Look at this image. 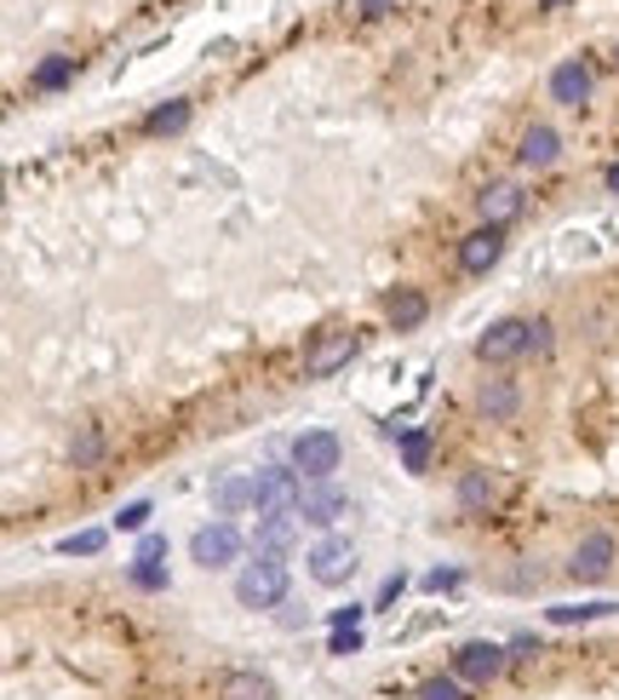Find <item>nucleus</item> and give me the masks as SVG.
<instances>
[{
	"label": "nucleus",
	"instance_id": "2f4dec72",
	"mask_svg": "<svg viewBox=\"0 0 619 700\" xmlns=\"http://www.w3.org/2000/svg\"><path fill=\"white\" fill-rule=\"evenodd\" d=\"M362 649V626H350V632H333V644H327V654H356Z\"/></svg>",
	"mask_w": 619,
	"mask_h": 700
},
{
	"label": "nucleus",
	"instance_id": "72a5a7b5",
	"mask_svg": "<svg viewBox=\"0 0 619 700\" xmlns=\"http://www.w3.org/2000/svg\"><path fill=\"white\" fill-rule=\"evenodd\" d=\"M362 603H345V609H333V632H350V626H362Z\"/></svg>",
	"mask_w": 619,
	"mask_h": 700
},
{
	"label": "nucleus",
	"instance_id": "f704fd0d",
	"mask_svg": "<svg viewBox=\"0 0 619 700\" xmlns=\"http://www.w3.org/2000/svg\"><path fill=\"white\" fill-rule=\"evenodd\" d=\"M528 351H551V322H533V339H528Z\"/></svg>",
	"mask_w": 619,
	"mask_h": 700
},
{
	"label": "nucleus",
	"instance_id": "39448f33",
	"mask_svg": "<svg viewBox=\"0 0 619 700\" xmlns=\"http://www.w3.org/2000/svg\"><path fill=\"white\" fill-rule=\"evenodd\" d=\"M305 563H310L315 586H345V580L356 574V546L345 534H327V539H315V546H310Z\"/></svg>",
	"mask_w": 619,
	"mask_h": 700
},
{
	"label": "nucleus",
	"instance_id": "7c9ffc66",
	"mask_svg": "<svg viewBox=\"0 0 619 700\" xmlns=\"http://www.w3.org/2000/svg\"><path fill=\"white\" fill-rule=\"evenodd\" d=\"M162 557H167V539H162V534H144V539H138V557H132V563H162Z\"/></svg>",
	"mask_w": 619,
	"mask_h": 700
},
{
	"label": "nucleus",
	"instance_id": "393cba45",
	"mask_svg": "<svg viewBox=\"0 0 619 700\" xmlns=\"http://www.w3.org/2000/svg\"><path fill=\"white\" fill-rule=\"evenodd\" d=\"M418 700H470V695H465V684L448 672V677H425V684H418Z\"/></svg>",
	"mask_w": 619,
	"mask_h": 700
},
{
	"label": "nucleus",
	"instance_id": "dca6fc26",
	"mask_svg": "<svg viewBox=\"0 0 619 700\" xmlns=\"http://www.w3.org/2000/svg\"><path fill=\"white\" fill-rule=\"evenodd\" d=\"M212 511H218V517H235V511H258V476H247V471L224 476V483L212 488Z\"/></svg>",
	"mask_w": 619,
	"mask_h": 700
},
{
	"label": "nucleus",
	"instance_id": "a211bd4d",
	"mask_svg": "<svg viewBox=\"0 0 619 700\" xmlns=\"http://www.w3.org/2000/svg\"><path fill=\"white\" fill-rule=\"evenodd\" d=\"M476 408H482V419L499 425V419H511L516 408H523V391H516L511 379H488V385L476 391Z\"/></svg>",
	"mask_w": 619,
	"mask_h": 700
},
{
	"label": "nucleus",
	"instance_id": "2eb2a0df",
	"mask_svg": "<svg viewBox=\"0 0 619 700\" xmlns=\"http://www.w3.org/2000/svg\"><path fill=\"white\" fill-rule=\"evenodd\" d=\"M556 155H563V138H556V127L551 122H533L528 132H523V144H516V162H523V167H551L556 162Z\"/></svg>",
	"mask_w": 619,
	"mask_h": 700
},
{
	"label": "nucleus",
	"instance_id": "f03ea898",
	"mask_svg": "<svg viewBox=\"0 0 619 700\" xmlns=\"http://www.w3.org/2000/svg\"><path fill=\"white\" fill-rule=\"evenodd\" d=\"M338 459H345L338 431H305V436L293 443V471L305 476V483H333Z\"/></svg>",
	"mask_w": 619,
	"mask_h": 700
},
{
	"label": "nucleus",
	"instance_id": "58836bf2",
	"mask_svg": "<svg viewBox=\"0 0 619 700\" xmlns=\"http://www.w3.org/2000/svg\"><path fill=\"white\" fill-rule=\"evenodd\" d=\"M539 7H545V12H556V7H563V0H539Z\"/></svg>",
	"mask_w": 619,
	"mask_h": 700
},
{
	"label": "nucleus",
	"instance_id": "6e6552de",
	"mask_svg": "<svg viewBox=\"0 0 619 700\" xmlns=\"http://www.w3.org/2000/svg\"><path fill=\"white\" fill-rule=\"evenodd\" d=\"M190 557L202 569H230L235 557H242V534H235V523H207V529H195V539H190Z\"/></svg>",
	"mask_w": 619,
	"mask_h": 700
},
{
	"label": "nucleus",
	"instance_id": "20e7f679",
	"mask_svg": "<svg viewBox=\"0 0 619 700\" xmlns=\"http://www.w3.org/2000/svg\"><path fill=\"white\" fill-rule=\"evenodd\" d=\"M350 511H356V499L333 483H305V494H298V523H310V529H338Z\"/></svg>",
	"mask_w": 619,
	"mask_h": 700
},
{
	"label": "nucleus",
	"instance_id": "f3484780",
	"mask_svg": "<svg viewBox=\"0 0 619 700\" xmlns=\"http://www.w3.org/2000/svg\"><path fill=\"white\" fill-rule=\"evenodd\" d=\"M385 316H390L396 333H413L430 316V298L418 293V288H396V293H385Z\"/></svg>",
	"mask_w": 619,
	"mask_h": 700
},
{
	"label": "nucleus",
	"instance_id": "5701e85b",
	"mask_svg": "<svg viewBox=\"0 0 619 700\" xmlns=\"http://www.w3.org/2000/svg\"><path fill=\"white\" fill-rule=\"evenodd\" d=\"M603 614H619V603H556L551 626H579V620H603Z\"/></svg>",
	"mask_w": 619,
	"mask_h": 700
},
{
	"label": "nucleus",
	"instance_id": "c9c22d12",
	"mask_svg": "<svg viewBox=\"0 0 619 700\" xmlns=\"http://www.w3.org/2000/svg\"><path fill=\"white\" fill-rule=\"evenodd\" d=\"M533 654H539L533 637H516V644H511V660H533Z\"/></svg>",
	"mask_w": 619,
	"mask_h": 700
},
{
	"label": "nucleus",
	"instance_id": "b1692460",
	"mask_svg": "<svg viewBox=\"0 0 619 700\" xmlns=\"http://www.w3.org/2000/svg\"><path fill=\"white\" fill-rule=\"evenodd\" d=\"M396 443H402V466H408V471H425V459H430V431H402Z\"/></svg>",
	"mask_w": 619,
	"mask_h": 700
},
{
	"label": "nucleus",
	"instance_id": "cd10ccee",
	"mask_svg": "<svg viewBox=\"0 0 619 700\" xmlns=\"http://www.w3.org/2000/svg\"><path fill=\"white\" fill-rule=\"evenodd\" d=\"M144 523H150V499H132V506L115 511V529H127V534H138Z\"/></svg>",
	"mask_w": 619,
	"mask_h": 700
},
{
	"label": "nucleus",
	"instance_id": "aec40b11",
	"mask_svg": "<svg viewBox=\"0 0 619 700\" xmlns=\"http://www.w3.org/2000/svg\"><path fill=\"white\" fill-rule=\"evenodd\" d=\"M493 506V476L482 471V466H470L465 476H459V511H488Z\"/></svg>",
	"mask_w": 619,
	"mask_h": 700
},
{
	"label": "nucleus",
	"instance_id": "f8f14e48",
	"mask_svg": "<svg viewBox=\"0 0 619 700\" xmlns=\"http://www.w3.org/2000/svg\"><path fill=\"white\" fill-rule=\"evenodd\" d=\"M523 207H528V195H523V184H511V178H499V184H488L482 195H476V213H482V225H499V230H505Z\"/></svg>",
	"mask_w": 619,
	"mask_h": 700
},
{
	"label": "nucleus",
	"instance_id": "1a4fd4ad",
	"mask_svg": "<svg viewBox=\"0 0 619 700\" xmlns=\"http://www.w3.org/2000/svg\"><path fill=\"white\" fill-rule=\"evenodd\" d=\"M528 339H533V322L505 316V322H493L482 339H476V356H482V362H516V356L528 351Z\"/></svg>",
	"mask_w": 619,
	"mask_h": 700
},
{
	"label": "nucleus",
	"instance_id": "c756f323",
	"mask_svg": "<svg viewBox=\"0 0 619 700\" xmlns=\"http://www.w3.org/2000/svg\"><path fill=\"white\" fill-rule=\"evenodd\" d=\"M69 454H75V466H92V459L104 454V436H98V431H81V443H75Z\"/></svg>",
	"mask_w": 619,
	"mask_h": 700
},
{
	"label": "nucleus",
	"instance_id": "6ab92c4d",
	"mask_svg": "<svg viewBox=\"0 0 619 700\" xmlns=\"http://www.w3.org/2000/svg\"><path fill=\"white\" fill-rule=\"evenodd\" d=\"M184 127H190V98H167L162 110L144 115V132L150 138H172V132H184Z\"/></svg>",
	"mask_w": 619,
	"mask_h": 700
},
{
	"label": "nucleus",
	"instance_id": "bb28decb",
	"mask_svg": "<svg viewBox=\"0 0 619 700\" xmlns=\"http://www.w3.org/2000/svg\"><path fill=\"white\" fill-rule=\"evenodd\" d=\"M127 574H132L138 591H167V569H162V563H132Z\"/></svg>",
	"mask_w": 619,
	"mask_h": 700
},
{
	"label": "nucleus",
	"instance_id": "412c9836",
	"mask_svg": "<svg viewBox=\"0 0 619 700\" xmlns=\"http://www.w3.org/2000/svg\"><path fill=\"white\" fill-rule=\"evenodd\" d=\"M224 700H275V684L265 672H230L224 677Z\"/></svg>",
	"mask_w": 619,
	"mask_h": 700
},
{
	"label": "nucleus",
	"instance_id": "473e14b6",
	"mask_svg": "<svg viewBox=\"0 0 619 700\" xmlns=\"http://www.w3.org/2000/svg\"><path fill=\"white\" fill-rule=\"evenodd\" d=\"M459 569H436V574H425V591H459Z\"/></svg>",
	"mask_w": 619,
	"mask_h": 700
},
{
	"label": "nucleus",
	"instance_id": "e433bc0d",
	"mask_svg": "<svg viewBox=\"0 0 619 700\" xmlns=\"http://www.w3.org/2000/svg\"><path fill=\"white\" fill-rule=\"evenodd\" d=\"M385 7L390 0H362V17H385Z\"/></svg>",
	"mask_w": 619,
	"mask_h": 700
},
{
	"label": "nucleus",
	"instance_id": "9b49d317",
	"mask_svg": "<svg viewBox=\"0 0 619 700\" xmlns=\"http://www.w3.org/2000/svg\"><path fill=\"white\" fill-rule=\"evenodd\" d=\"M499 253H505V230H499V225H476L465 242H459V270H465V276H488L499 265Z\"/></svg>",
	"mask_w": 619,
	"mask_h": 700
},
{
	"label": "nucleus",
	"instance_id": "ddd939ff",
	"mask_svg": "<svg viewBox=\"0 0 619 700\" xmlns=\"http://www.w3.org/2000/svg\"><path fill=\"white\" fill-rule=\"evenodd\" d=\"M551 98H556V104H568V110L591 104V64H585V58H563V64L551 69Z\"/></svg>",
	"mask_w": 619,
	"mask_h": 700
},
{
	"label": "nucleus",
	"instance_id": "4468645a",
	"mask_svg": "<svg viewBox=\"0 0 619 700\" xmlns=\"http://www.w3.org/2000/svg\"><path fill=\"white\" fill-rule=\"evenodd\" d=\"M298 511H258V529H253V546L258 551H287L298 539Z\"/></svg>",
	"mask_w": 619,
	"mask_h": 700
},
{
	"label": "nucleus",
	"instance_id": "c85d7f7f",
	"mask_svg": "<svg viewBox=\"0 0 619 700\" xmlns=\"http://www.w3.org/2000/svg\"><path fill=\"white\" fill-rule=\"evenodd\" d=\"M402 591H408V574H402V569H396V574H385V586H378L373 609H390V603H396V597H402Z\"/></svg>",
	"mask_w": 619,
	"mask_h": 700
},
{
	"label": "nucleus",
	"instance_id": "a878e982",
	"mask_svg": "<svg viewBox=\"0 0 619 700\" xmlns=\"http://www.w3.org/2000/svg\"><path fill=\"white\" fill-rule=\"evenodd\" d=\"M57 551H64V557H98V551H104V529H81V534H69Z\"/></svg>",
	"mask_w": 619,
	"mask_h": 700
},
{
	"label": "nucleus",
	"instance_id": "0eeeda50",
	"mask_svg": "<svg viewBox=\"0 0 619 700\" xmlns=\"http://www.w3.org/2000/svg\"><path fill=\"white\" fill-rule=\"evenodd\" d=\"M614 557H619V546H614V534H585L573 546V557H568V574L579 580V586H596V580H608L614 574Z\"/></svg>",
	"mask_w": 619,
	"mask_h": 700
},
{
	"label": "nucleus",
	"instance_id": "9d476101",
	"mask_svg": "<svg viewBox=\"0 0 619 700\" xmlns=\"http://www.w3.org/2000/svg\"><path fill=\"white\" fill-rule=\"evenodd\" d=\"M253 476H258V511H298L305 476L293 466H270V471H253Z\"/></svg>",
	"mask_w": 619,
	"mask_h": 700
},
{
	"label": "nucleus",
	"instance_id": "423d86ee",
	"mask_svg": "<svg viewBox=\"0 0 619 700\" xmlns=\"http://www.w3.org/2000/svg\"><path fill=\"white\" fill-rule=\"evenodd\" d=\"M356 351H362V333H322L315 345L305 351V379H333L338 368L356 362Z\"/></svg>",
	"mask_w": 619,
	"mask_h": 700
},
{
	"label": "nucleus",
	"instance_id": "4c0bfd02",
	"mask_svg": "<svg viewBox=\"0 0 619 700\" xmlns=\"http://www.w3.org/2000/svg\"><path fill=\"white\" fill-rule=\"evenodd\" d=\"M603 184H608V190H614V195H619V162H614V167H608V173H603Z\"/></svg>",
	"mask_w": 619,
	"mask_h": 700
},
{
	"label": "nucleus",
	"instance_id": "f257e3e1",
	"mask_svg": "<svg viewBox=\"0 0 619 700\" xmlns=\"http://www.w3.org/2000/svg\"><path fill=\"white\" fill-rule=\"evenodd\" d=\"M287 586H293L287 551H258L253 563H242V574H235V603L242 609H282Z\"/></svg>",
	"mask_w": 619,
	"mask_h": 700
},
{
	"label": "nucleus",
	"instance_id": "7ed1b4c3",
	"mask_svg": "<svg viewBox=\"0 0 619 700\" xmlns=\"http://www.w3.org/2000/svg\"><path fill=\"white\" fill-rule=\"evenodd\" d=\"M505 666H511V649L488 644V637H476V644H459V649H453V677H459V684L488 689L493 677H505Z\"/></svg>",
	"mask_w": 619,
	"mask_h": 700
},
{
	"label": "nucleus",
	"instance_id": "4be33fe9",
	"mask_svg": "<svg viewBox=\"0 0 619 700\" xmlns=\"http://www.w3.org/2000/svg\"><path fill=\"white\" fill-rule=\"evenodd\" d=\"M69 75H75V58H64V52H52L47 64H41V69L29 75V87H35V92H57V87L69 81Z\"/></svg>",
	"mask_w": 619,
	"mask_h": 700
}]
</instances>
